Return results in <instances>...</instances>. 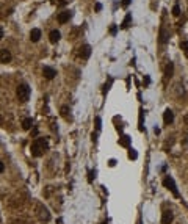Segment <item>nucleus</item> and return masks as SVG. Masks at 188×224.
Listing matches in <instances>:
<instances>
[{
  "label": "nucleus",
  "instance_id": "obj_1",
  "mask_svg": "<svg viewBox=\"0 0 188 224\" xmlns=\"http://www.w3.org/2000/svg\"><path fill=\"white\" fill-rule=\"evenodd\" d=\"M47 149H49L47 141H46L44 138H36V140L33 141V144H32V155L41 157V155H44V152H46Z\"/></svg>",
  "mask_w": 188,
  "mask_h": 224
},
{
  "label": "nucleus",
  "instance_id": "obj_2",
  "mask_svg": "<svg viewBox=\"0 0 188 224\" xmlns=\"http://www.w3.org/2000/svg\"><path fill=\"white\" fill-rule=\"evenodd\" d=\"M16 92H17V97H19L21 102H27L28 97H30L32 89H30V86H28L27 83H22V85L17 86V91H16Z\"/></svg>",
  "mask_w": 188,
  "mask_h": 224
},
{
  "label": "nucleus",
  "instance_id": "obj_3",
  "mask_svg": "<svg viewBox=\"0 0 188 224\" xmlns=\"http://www.w3.org/2000/svg\"><path fill=\"white\" fill-rule=\"evenodd\" d=\"M163 185L176 196V197H179L180 194H179V190H177V187H176V182H174V179L172 177H169V176H166L165 177V180H163Z\"/></svg>",
  "mask_w": 188,
  "mask_h": 224
},
{
  "label": "nucleus",
  "instance_id": "obj_4",
  "mask_svg": "<svg viewBox=\"0 0 188 224\" xmlns=\"http://www.w3.org/2000/svg\"><path fill=\"white\" fill-rule=\"evenodd\" d=\"M38 215H39L41 221H49V218H50L49 210H47V208H46L42 204H38Z\"/></svg>",
  "mask_w": 188,
  "mask_h": 224
},
{
  "label": "nucleus",
  "instance_id": "obj_5",
  "mask_svg": "<svg viewBox=\"0 0 188 224\" xmlns=\"http://www.w3.org/2000/svg\"><path fill=\"white\" fill-rule=\"evenodd\" d=\"M11 61V53L7 49H0V63H10Z\"/></svg>",
  "mask_w": 188,
  "mask_h": 224
},
{
  "label": "nucleus",
  "instance_id": "obj_6",
  "mask_svg": "<svg viewBox=\"0 0 188 224\" xmlns=\"http://www.w3.org/2000/svg\"><path fill=\"white\" fill-rule=\"evenodd\" d=\"M42 74H44V77H46L47 80H52V78L57 75V71H55L53 67H49V66H46V67L42 69Z\"/></svg>",
  "mask_w": 188,
  "mask_h": 224
},
{
  "label": "nucleus",
  "instance_id": "obj_7",
  "mask_svg": "<svg viewBox=\"0 0 188 224\" xmlns=\"http://www.w3.org/2000/svg\"><path fill=\"white\" fill-rule=\"evenodd\" d=\"M172 219H174L172 212H171V210H166V212L163 213V216H161V224H171Z\"/></svg>",
  "mask_w": 188,
  "mask_h": 224
},
{
  "label": "nucleus",
  "instance_id": "obj_8",
  "mask_svg": "<svg viewBox=\"0 0 188 224\" xmlns=\"http://www.w3.org/2000/svg\"><path fill=\"white\" fill-rule=\"evenodd\" d=\"M163 121H165V124H171L174 121V113H172L171 110H166L165 113H163Z\"/></svg>",
  "mask_w": 188,
  "mask_h": 224
},
{
  "label": "nucleus",
  "instance_id": "obj_9",
  "mask_svg": "<svg viewBox=\"0 0 188 224\" xmlns=\"http://www.w3.org/2000/svg\"><path fill=\"white\" fill-rule=\"evenodd\" d=\"M39 38H41V30H39V28H33V30L30 32V39H32L33 42H38Z\"/></svg>",
  "mask_w": 188,
  "mask_h": 224
},
{
  "label": "nucleus",
  "instance_id": "obj_10",
  "mask_svg": "<svg viewBox=\"0 0 188 224\" xmlns=\"http://www.w3.org/2000/svg\"><path fill=\"white\" fill-rule=\"evenodd\" d=\"M69 19H71V13H69V11H63V13L58 16V22H60V24H66Z\"/></svg>",
  "mask_w": 188,
  "mask_h": 224
},
{
  "label": "nucleus",
  "instance_id": "obj_11",
  "mask_svg": "<svg viewBox=\"0 0 188 224\" xmlns=\"http://www.w3.org/2000/svg\"><path fill=\"white\" fill-rule=\"evenodd\" d=\"M60 36H61V35H60V32H58V30H52V32H50V35H49V39H50V42H53V44H55V42H58V41H60Z\"/></svg>",
  "mask_w": 188,
  "mask_h": 224
},
{
  "label": "nucleus",
  "instance_id": "obj_12",
  "mask_svg": "<svg viewBox=\"0 0 188 224\" xmlns=\"http://www.w3.org/2000/svg\"><path fill=\"white\" fill-rule=\"evenodd\" d=\"M91 55V47L89 46H83L82 49H80V57L82 58H88Z\"/></svg>",
  "mask_w": 188,
  "mask_h": 224
},
{
  "label": "nucleus",
  "instance_id": "obj_13",
  "mask_svg": "<svg viewBox=\"0 0 188 224\" xmlns=\"http://www.w3.org/2000/svg\"><path fill=\"white\" fill-rule=\"evenodd\" d=\"M32 126H33V119H32V118H25V119L22 121V129H24V130H30Z\"/></svg>",
  "mask_w": 188,
  "mask_h": 224
},
{
  "label": "nucleus",
  "instance_id": "obj_14",
  "mask_svg": "<svg viewBox=\"0 0 188 224\" xmlns=\"http://www.w3.org/2000/svg\"><path fill=\"white\" fill-rule=\"evenodd\" d=\"M130 21H132V14L127 13L126 17H124V21H122V24H121V27H122V28H127V27L130 25Z\"/></svg>",
  "mask_w": 188,
  "mask_h": 224
},
{
  "label": "nucleus",
  "instance_id": "obj_15",
  "mask_svg": "<svg viewBox=\"0 0 188 224\" xmlns=\"http://www.w3.org/2000/svg\"><path fill=\"white\" fill-rule=\"evenodd\" d=\"M172 71H174V64L169 63V64L166 66V77H171V75H172Z\"/></svg>",
  "mask_w": 188,
  "mask_h": 224
},
{
  "label": "nucleus",
  "instance_id": "obj_16",
  "mask_svg": "<svg viewBox=\"0 0 188 224\" xmlns=\"http://www.w3.org/2000/svg\"><path fill=\"white\" fill-rule=\"evenodd\" d=\"M180 47H182V50H185V53H186V57H188V41H183V42L180 44Z\"/></svg>",
  "mask_w": 188,
  "mask_h": 224
},
{
  "label": "nucleus",
  "instance_id": "obj_17",
  "mask_svg": "<svg viewBox=\"0 0 188 224\" xmlns=\"http://www.w3.org/2000/svg\"><path fill=\"white\" fill-rule=\"evenodd\" d=\"M129 141H130V140H129V137H126V135L121 138V144H122V146H129Z\"/></svg>",
  "mask_w": 188,
  "mask_h": 224
},
{
  "label": "nucleus",
  "instance_id": "obj_18",
  "mask_svg": "<svg viewBox=\"0 0 188 224\" xmlns=\"http://www.w3.org/2000/svg\"><path fill=\"white\" fill-rule=\"evenodd\" d=\"M172 14H174V16H179V14H180V8H179V5H174V8H172Z\"/></svg>",
  "mask_w": 188,
  "mask_h": 224
},
{
  "label": "nucleus",
  "instance_id": "obj_19",
  "mask_svg": "<svg viewBox=\"0 0 188 224\" xmlns=\"http://www.w3.org/2000/svg\"><path fill=\"white\" fill-rule=\"evenodd\" d=\"M101 127H102V121H101V118H96V129L101 130Z\"/></svg>",
  "mask_w": 188,
  "mask_h": 224
},
{
  "label": "nucleus",
  "instance_id": "obj_20",
  "mask_svg": "<svg viewBox=\"0 0 188 224\" xmlns=\"http://www.w3.org/2000/svg\"><path fill=\"white\" fill-rule=\"evenodd\" d=\"M129 157H130V158H133V160H135V158H136V157H138V154H136V152H135V151H133V149H130V152H129Z\"/></svg>",
  "mask_w": 188,
  "mask_h": 224
},
{
  "label": "nucleus",
  "instance_id": "obj_21",
  "mask_svg": "<svg viewBox=\"0 0 188 224\" xmlns=\"http://www.w3.org/2000/svg\"><path fill=\"white\" fill-rule=\"evenodd\" d=\"M61 115H63L64 118H67V107H63V108H61Z\"/></svg>",
  "mask_w": 188,
  "mask_h": 224
},
{
  "label": "nucleus",
  "instance_id": "obj_22",
  "mask_svg": "<svg viewBox=\"0 0 188 224\" xmlns=\"http://www.w3.org/2000/svg\"><path fill=\"white\" fill-rule=\"evenodd\" d=\"M116 30H118V27H116V25H113V27L110 28V33H111V35H115V33H116Z\"/></svg>",
  "mask_w": 188,
  "mask_h": 224
},
{
  "label": "nucleus",
  "instance_id": "obj_23",
  "mask_svg": "<svg viewBox=\"0 0 188 224\" xmlns=\"http://www.w3.org/2000/svg\"><path fill=\"white\" fill-rule=\"evenodd\" d=\"M3 171H5V165H3L2 162H0V174H2Z\"/></svg>",
  "mask_w": 188,
  "mask_h": 224
},
{
  "label": "nucleus",
  "instance_id": "obj_24",
  "mask_svg": "<svg viewBox=\"0 0 188 224\" xmlns=\"http://www.w3.org/2000/svg\"><path fill=\"white\" fill-rule=\"evenodd\" d=\"M130 3V0H122V7H129Z\"/></svg>",
  "mask_w": 188,
  "mask_h": 224
},
{
  "label": "nucleus",
  "instance_id": "obj_25",
  "mask_svg": "<svg viewBox=\"0 0 188 224\" xmlns=\"http://www.w3.org/2000/svg\"><path fill=\"white\" fill-rule=\"evenodd\" d=\"M2 38H3V28L0 27V41H2Z\"/></svg>",
  "mask_w": 188,
  "mask_h": 224
},
{
  "label": "nucleus",
  "instance_id": "obj_26",
  "mask_svg": "<svg viewBox=\"0 0 188 224\" xmlns=\"http://www.w3.org/2000/svg\"><path fill=\"white\" fill-rule=\"evenodd\" d=\"M96 10H97V11H101V10H102V5H101V3H97V5H96Z\"/></svg>",
  "mask_w": 188,
  "mask_h": 224
},
{
  "label": "nucleus",
  "instance_id": "obj_27",
  "mask_svg": "<svg viewBox=\"0 0 188 224\" xmlns=\"http://www.w3.org/2000/svg\"><path fill=\"white\" fill-rule=\"evenodd\" d=\"M185 122H186V124H188V115H186V116H185Z\"/></svg>",
  "mask_w": 188,
  "mask_h": 224
},
{
  "label": "nucleus",
  "instance_id": "obj_28",
  "mask_svg": "<svg viewBox=\"0 0 188 224\" xmlns=\"http://www.w3.org/2000/svg\"><path fill=\"white\" fill-rule=\"evenodd\" d=\"M0 124H2V116H0Z\"/></svg>",
  "mask_w": 188,
  "mask_h": 224
}]
</instances>
